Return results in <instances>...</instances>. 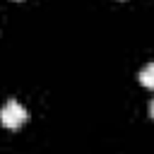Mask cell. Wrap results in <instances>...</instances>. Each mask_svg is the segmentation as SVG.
<instances>
[{
	"mask_svg": "<svg viewBox=\"0 0 154 154\" xmlns=\"http://www.w3.org/2000/svg\"><path fill=\"white\" fill-rule=\"evenodd\" d=\"M26 118H29V113H26V108H24L17 99H7L5 106L0 108V123H2L7 130H17Z\"/></svg>",
	"mask_w": 154,
	"mask_h": 154,
	"instance_id": "cell-1",
	"label": "cell"
},
{
	"mask_svg": "<svg viewBox=\"0 0 154 154\" xmlns=\"http://www.w3.org/2000/svg\"><path fill=\"white\" fill-rule=\"evenodd\" d=\"M137 79H140V84H142V87L154 89V63H147V65L137 72Z\"/></svg>",
	"mask_w": 154,
	"mask_h": 154,
	"instance_id": "cell-2",
	"label": "cell"
},
{
	"mask_svg": "<svg viewBox=\"0 0 154 154\" xmlns=\"http://www.w3.org/2000/svg\"><path fill=\"white\" fill-rule=\"evenodd\" d=\"M149 116H152V118H154V99H152V101H149Z\"/></svg>",
	"mask_w": 154,
	"mask_h": 154,
	"instance_id": "cell-3",
	"label": "cell"
}]
</instances>
